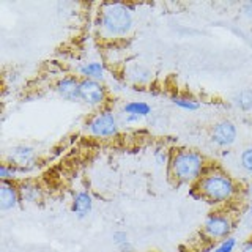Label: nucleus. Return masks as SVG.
<instances>
[{"mask_svg": "<svg viewBox=\"0 0 252 252\" xmlns=\"http://www.w3.org/2000/svg\"><path fill=\"white\" fill-rule=\"evenodd\" d=\"M248 208H249V213L252 215V200H249V205H248Z\"/></svg>", "mask_w": 252, "mask_h": 252, "instance_id": "obj_26", "label": "nucleus"}, {"mask_svg": "<svg viewBox=\"0 0 252 252\" xmlns=\"http://www.w3.org/2000/svg\"><path fill=\"white\" fill-rule=\"evenodd\" d=\"M52 90L66 102H81V77L74 73H65L54 82Z\"/></svg>", "mask_w": 252, "mask_h": 252, "instance_id": "obj_10", "label": "nucleus"}, {"mask_svg": "<svg viewBox=\"0 0 252 252\" xmlns=\"http://www.w3.org/2000/svg\"><path fill=\"white\" fill-rule=\"evenodd\" d=\"M235 227L236 219L232 213L225 208H218L205 218L202 225V235L210 243H220L228 236H232Z\"/></svg>", "mask_w": 252, "mask_h": 252, "instance_id": "obj_5", "label": "nucleus"}, {"mask_svg": "<svg viewBox=\"0 0 252 252\" xmlns=\"http://www.w3.org/2000/svg\"><path fill=\"white\" fill-rule=\"evenodd\" d=\"M244 194L249 197V200H252V181H251V183L246 188H244Z\"/></svg>", "mask_w": 252, "mask_h": 252, "instance_id": "obj_25", "label": "nucleus"}, {"mask_svg": "<svg viewBox=\"0 0 252 252\" xmlns=\"http://www.w3.org/2000/svg\"><path fill=\"white\" fill-rule=\"evenodd\" d=\"M241 14H243V18L252 22V0H249V2H244L241 5Z\"/></svg>", "mask_w": 252, "mask_h": 252, "instance_id": "obj_23", "label": "nucleus"}, {"mask_svg": "<svg viewBox=\"0 0 252 252\" xmlns=\"http://www.w3.org/2000/svg\"><path fill=\"white\" fill-rule=\"evenodd\" d=\"M238 164L244 173L252 177V145L244 147L238 155Z\"/></svg>", "mask_w": 252, "mask_h": 252, "instance_id": "obj_20", "label": "nucleus"}, {"mask_svg": "<svg viewBox=\"0 0 252 252\" xmlns=\"http://www.w3.org/2000/svg\"><path fill=\"white\" fill-rule=\"evenodd\" d=\"M98 33L109 43H118L128 39L136 29L134 6L129 3L109 2L101 3L94 19Z\"/></svg>", "mask_w": 252, "mask_h": 252, "instance_id": "obj_2", "label": "nucleus"}, {"mask_svg": "<svg viewBox=\"0 0 252 252\" xmlns=\"http://www.w3.org/2000/svg\"><path fill=\"white\" fill-rule=\"evenodd\" d=\"M240 252H252V238L243 243V246H241Z\"/></svg>", "mask_w": 252, "mask_h": 252, "instance_id": "obj_24", "label": "nucleus"}, {"mask_svg": "<svg viewBox=\"0 0 252 252\" xmlns=\"http://www.w3.org/2000/svg\"><path fill=\"white\" fill-rule=\"evenodd\" d=\"M211 162L199 150L181 147L173 150L167 169V177L175 186H194L205 173Z\"/></svg>", "mask_w": 252, "mask_h": 252, "instance_id": "obj_3", "label": "nucleus"}, {"mask_svg": "<svg viewBox=\"0 0 252 252\" xmlns=\"http://www.w3.org/2000/svg\"><path fill=\"white\" fill-rule=\"evenodd\" d=\"M122 125H136L153 115V107L144 99H129L120 109Z\"/></svg>", "mask_w": 252, "mask_h": 252, "instance_id": "obj_11", "label": "nucleus"}, {"mask_svg": "<svg viewBox=\"0 0 252 252\" xmlns=\"http://www.w3.org/2000/svg\"><path fill=\"white\" fill-rule=\"evenodd\" d=\"M236 248H238V240L235 236H228V238L218 243V246L213 248L211 252H235Z\"/></svg>", "mask_w": 252, "mask_h": 252, "instance_id": "obj_22", "label": "nucleus"}, {"mask_svg": "<svg viewBox=\"0 0 252 252\" xmlns=\"http://www.w3.org/2000/svg\"><path fill=\"white\" fill-rule=\"evenodd\" d=\"M81 102L93 110L104 109L109 104V89L106 82L81 79Z\"/></svg>", "mask_w": 252, "mask_h": 252, "instance_id": "obj_7", "label": "nucleus"}, {"mask_svg": "<svg viewBox=\"0 0 252 252\" xmlns=\"http://www.w3.org/2000/svg\"><path fill=\"white\" fill-rule=\"evenodd\" d=\"M112 241L115 248L120 252H132V243L129 240V235L123 230H117L112 233Z\"/></svg>", "mask_w": 252, "mask_h": 252, "instance_id": "obj_19", "label": "nucleus"}, {"mask_svg": "<svg viewBox=\"0 0 252 252\" xmlns=\"http://www.w3.org/2000/svg\"><path fill=\"white\" fill-rule=\"evenodd\" d=\"M243 194L244 188L218 164H211L207 173L192 186V197L205 200L216 208L228 207Z\"/></svg>", "mask_w": 252, "mask_h": 252, "instance_id": "obj_1", "label": "nucleus"}, {"mask_svg": "<svg viewBox=\"0 0 252 252\" xmlns=\"http://www.w3.org/2000/svg\"><path fill=\"white\" fill-rule=\"evenodd\" d=\"M207 252H211V249H210V251H207Z\"/></svg>", "mask_w": 252, "mask_h": 252, "instance_id": "obj_27", "label": "nucleus"}, {"mask_svg": "<svg viewBox=\"0 0 252 252\" xmlns=\"http://www.w3.org/2000/svg\"><path fill=\"white\" fill-rule=\"evenodd\" d=\"M22 205L18 181H0V210L13 211Z\"/></svg>", "mask_w": 252, "mask_h": 252, "instance_id": "obj_13", "label": "nucleus"}, {"mask_svg": "<svg viewBox=\"0 0 252 252\" xmlns=\"http://www.w3.org/2000/svg\"><path fill=\"white\" fill-rule=\"evenodd\" d=\"M19 175L21 173L18 169H14L11 164L2 161V164H0V181H19Z\"/></svg>", "mask_w": 252, "mask_h": 252, "instance_id": "obj_21", "label": "nucleus"}, {"mask_svg": "<svg viewBox=\"0 0 252 252\" xmlns=\"http://www.w3.org/2000/svg\"><path fill=\"white\" fill-rule=\"evenodd\" d=\"M208 139L211 145H215L216 148L227 150L233 147L236 139H238V126L230 118H220L210 128Z\"/></svg>", "mask_w": 252, "mask_h": 252, "instance_id": "obj_8", "label": "nucleus"}, {"mask_svg": "<svg viewBox=\"0 0 252 252\" xmlns=\"http://www.w3.org/2000/svg\"><path fill=\"white\" fill-rule=\"evenodd\" d=\"M81 79H90V81L106 82L107 77V66L102 60H85L82 63H77L74 71Z\"/></svg>", "mask_w": 252, "mask_h": 252, "instance_id": "obj_14", "label": "nucleus"}, {"mask_svg": "<svg viewBox=\"0 0 252 252\" xmlns=\"http://www.w3.org/2000/svg\"><path fill=\"white\" fill-rule=\"evenodd\" d=\"M170 101L173 106H177L181 110H186V112H195L202 107L200 101L194 96H189V94H173V96H170Z\"/></svg>", "mask_w": 252, "mask_h": 252, "instance_id": "obj_17", "label": "nucleus"}, {"mask_svg": "<svg viewBox=\"0 0 252 252\" xmlns=\"http://www.w3.org/2000/svg\"><path fill=\"white\" fill-rule=\"evenodd\" d=\"M122 126L123 125L120 120V114L107 106L104 109L93 110L87 117V120L84 123V129L93 139L110 140L120 136Z\"/></svg>", "mask_w": 252, "mask_h": 252, "instance_id": "obj_4", "label": "nucleus"}, {"mask_svg": "<svg viewBox=\"0 0 252 252\" xmlns=\"http://www.w3.org/2000/svg\"><path fill=\"white\" fill-rule=\"evenodd\" d=\"M3 161L11 164L14 169H18L21 175L35 172L41 164L36 148L29 144H16L10 147L3 156Z\"/></svg>", "mask_w": 252, "mask_h": 252, "instance_id": "obj_6", "label": "nucleus"}, {"mask_svg": "<svg viewBox=\"0 0 252 252\" xmlns=\"http://www.w3.org/2000/svg\"><path fill=\"white\" fill-rule=\"evenodd\" d=\"M24 205H39L44 200V188L36 178H24L18 181Z\"/></svg>", "mask_w": 252, "mask_h": 252, "instance_id": "obj_12", "label": "nucleus"}, {"mask_svg": "<svg viewBox=\"0 0 252 252\" xmlns=\"http://www.w3.org/2000/svg\"><path fill=\"white\" fill-rule=\"evenodd\" d=\"M94 200L89 189H79L74 192L73 200H71V211L77 219H85L90 216L93 211Z\"/></svg>", "mask_w": 252, "mask_h": 252, "instance_id": "obj_15", "label": "nucleus"}, {"mask_svg": "<svg viewBox=\"0 0 252 252\" xmlns=\"http://www.w3.org/2000/svg\"><path fill=\"white\" fill-rule=\"evenodd\" d=\"M232 106L243 114L252 112V87H244V89L236 90L232 94Z\"/></svg>", "mask_w": 252, "mask_h": 252, "instance_id": "obj_16", "label": "nucleus"}, {"mask_svg": "<svg viewBox=\"0 0 252 252\" xmlns=\"http://www.w3.org/2000/svg\"><path fill=\"white\" fill-rule=\"evenodd\" d=\"M172 155H173V150H170L169 147L165 145H158L153 150V161L158 167H164L165 170L169 169V164L172 159Z\"/></svg>", "mask_w": 252, "mask_h": 252, "instance_id": "obj_18", "label": "nucleus"}, {"mask_svg": "<svg viewBox=\"0 0 252 252\" xmlns=\"http://www.w3.org/2000/svg\"><path fill=\"white\" fill-rule=\"evenodd\" d=\"M153 79L155 73L152 68L142 62H128L122 68V81L132 87H137V89H147L153 84Z\"/></svg>", "mask_w": 252, "mask_h": 252, "instance_id": "obj_9", "label": "nucleus"}]
</instances>
